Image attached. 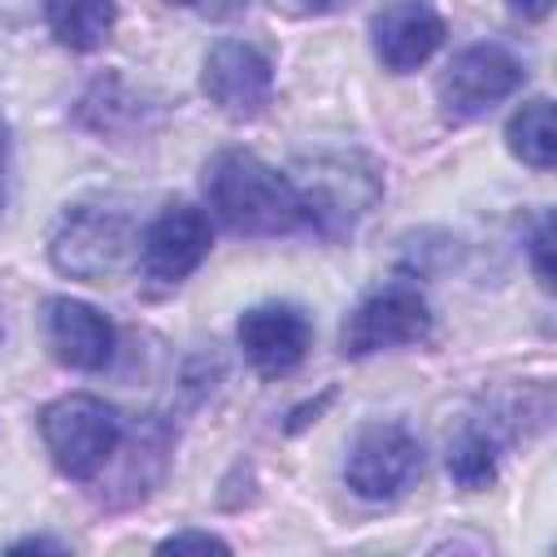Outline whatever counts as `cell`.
<instances>
[{
    "label": "cell",
    "instance_id": "obj_1",
    "mask_svg": "<svg viewBox=\"0 0 557 557\" xmlns=\"http://www.w3.org/2000/svg\"><path fill=\"white\" fill-rule=\"evenodd\" d=\"M205 200L213 218L252 239H274V235H296L305 231L300 218V196L287 178V170H274L248 148H222L205 161Z\"/></svg>",
    "mask_w": 557,
    "mask_h": 557
},
{
    "label": "cell",
    "instance_id": "obj_2",
    "mask_svg": "<svg viewBox=\"0 0 557 557\" xmlns=\"http://www.w3.org/2000/svg\"><path fill=\"white\" fill-rule=\"evenodd\" d=\"M287 178H292V187L300 196L305 231L318 235V239L352 235L357 222L383 196V174L361 152H313V157H300L287 170Z\"/></svg>",
    "mask_w": 557,
    "mask_h": 557
},
{
    "label": "cell",
    "instance_id": "obj_3",
    "mask_svg": "<svg viewBox=\"0 0 557 557\" xmlns=\"http://www.w3.org/2000/svg\"><path fill=\"white\" fill-rule=\"evenodd\" d=\"M135 244H139V231H135L126 209L100 205V200H83V205H65L61 209V218H57V226L48 235V261L65 278L104 283L126 265Z\"/></svg>",
    "mask_w": 557,
    "mask_h": 557
},
{
    "label": "cell",
    "instance_id": "obj_4",
    "mask_svg": "<svg viewBox=\"0 0 557 557\" xmlns=\"http://www.w3.org/2000/svg\"><path fill=\"white\" fill-rule=\"evenodd\" d=\"M39 440L65 479L91 483L96 474H104V466L113 461L126 431H122L117 409L104 405L100 396L65 392L39 409Z\"/></svg>",
    "mask_w": 557,
    "mask_h": 557
},
{
    "label": "cell",
    "instance_id": "obj_5",
    "mask_svg": "<svg viewBox=\"0 0 557 557\" xmlns=\"http://www.w3.org/2000/svg\"><path fill=\"white\" fill-rule=\"evenodd\" d=\"M527 65L500 44H466L435 78V104L444 122H474L500 100L522 91Z\"/></svg>",
    "mask_w": 557,
    "mask_h": 557
},
{
    "label": "cell",
    "instance_id": "obj_6",
    "mask_svg": "<svg viewBox=\"0 0 557 557\" xmlns=\"http://www.w3.org/2000/svg\"><path fill=\"white\" fill-rule=\"evenodd\" d=\"M431 335V305L418 292V283L396 278L383 283L379 292L361 296L348 318L339 322V352L344 357H374L387 348H405Z\"/></svg>",
    "mask_w": 557,
    "mask_h": 557
},
{
    "label": "cell",
    "instance_id": "obj_7",
    "mask_svg": "<svg viewBox=\"0 0 557 557\" xmlns=\"http://www.w3.org/2000/svg\"><path fill=\"white\" fill-rule=\"evenodd\" d=\"M422 474V444L400 422H370L348 440L344 483L357 500L387 505L405 496Z\"/></svg>",
    "mask_w": 557,
    "mask_h": 557
},
{
    "label": "cell",
    "instance_id": "obj_8",
    "mask_svg": "<svg viewBox=\"0 0 557 557\" xmlns=\"http://www.w3.org/2000/svg\"><path fill=\"white\" fill-rule=\"evenodd\" d=\"M213 252V222L200 205H165L135 244L139 270L152 287H178L183 278H191L205 257Z\"/></svg>",
    "mask_w": 557,
    "mask_h": 557
},
{
    "label": "cell",
    "instance_id": "obj_9",
    "mask_svg": "<svg viewBox=\"0 0 557 557\" xmlns=\"http://www.w3.org/2000/svg\"><path fill=\"white\" fill-rule=\"evenodd\" d=\"M200 91L231 122H252L274 96V65L244 39H218L200 61Z\"/></svg>",
    "mask_w": 557,
    "mask_h": 557
},
{
    "label": "cell",
    "instance_id": "obj_10",
    "mask_svg": "<svg viewBox=\"0 0 557 557\" xmlns=\"http://www.w3.org/2000/svg\"><path fill=\"white\" fill-rule=\"evenodd\" d=\"M235 344L261 379H278L305 361V352L313 344V322L300 305L265 300V305H252L239 313Z\"/></svg>",
    "mask_w": 557,
    "mask_h": 557
},
{
    "label": "cell",
    "instance_id": "obj_11",
    "mask_svg": "<svg viewBox=\"0 0 557 557\" xmlns=\"http://www.w3.org/2000/svg\"><path fill=\"white\" fill-rule=\"evenodd\" d=\"M444 35L448 26L426 0H392L370 22V48L387 74H413L418 65H426L440 52Z\"/></svg>",
    "mask_w": 557,
    "mask_h": 557
},
{
    "label": "cell",
    "instance_id": "obj_12",
    "mask_svg": "<svg viewBox=\"0 0 557 557\" xmlns=\"http://www.w3.org/2000/svg\"><path fill=\"white\" fill-rule=\"evenodd\" d=\"M44 335H48L52 357L78 374L104 370L113 361V348H117L113 322L96 305L74 300V296H48L44 300Z\"/></svg>",
    "mask_w": 557,
    "mask_h": 557
},
{
    "label": "cell",
    "instance_id": "obj_13",
    "mask_svg": "<svg viewBox=\"0 0 557 557\" xmlns=\"http://www.w3.org/2000/svg\"><path fill=\"white\" fill-rule=\"evenodd\" d=\"M74 122L109 144H122V139H135V135H148L152 131V104L131 91L117 74H100L74 104Z\"/></svg>",
    "mask_w": 557,
    "mask_h": 557
},
{
    "label": "cell",
    "instance_id": "obj_14",
    "mask_svg": "<svg viewBox=\"0 0 557 557\" xmlns=\"http://www.w3.org/2000/svg\"><path fill=\"white\" fill-rule=\"evenodd\" d=\"M48 35L70 52H96L113 35L117 0H44Z\"/></svg>",
    "mask_w": 557,
    "mask_h": 557
},
{
    "label": "cell",
    "instance_id": "obj_15",
    "mask_svg": "<svg viewBox=\"0 0 557 557\" xmlns=\"http://www.w3.org/2000/svg\"><path fill=\"white\" fill-rule=\"evenodd\" d=\"M505 148L531 170H553L557 126H553V100L548 96H531L513 109V117L505 122Z\"/></svg>",
    "mask_w": 557,
    "mask_h": 557
},
{
    "label": "cell",
    "instance_id": "obj_16",
    "mask_svg": "<svg viewBox=\"0 0 557 557\" xmlns=\"http://www.w3.org/2000/svg\"><path fill=\"white\" fill-rule=\"evenodd\" d=\"M496 461H500V435L492 426H479V422H466L457 431V440H448V479L466 492H479L496 479Z\"/></svg>",
    "mask_w": 557,
    "mask_h": 557
},
{
    "label": "cell",
    "instance_id": "obj_17",
    "mask_svg": "<svg viewBox=\"0 0 557 557\" xmlns=\"http://www.w3.org/2000/svg\"><path fill=\"white\" fill-rule=\"evenodd\" d=\"M527 252H531V270H535V283L544 292H553V218L540 213L531 239H527Z\"/></svg>",
    "mask_w": 557,
    "mask_h": 557
},
{
    "label": "cell",
    "instance_id": "obj_18",
    "mask_svg": "<svg viewBox=\"0 0 557 557\" xmlns=\"http://www.w3.org/2000/svg\"><path fill=\"white\" fill-rule=\"evenodd\" d=\"M157 553H231V544L213 531H174L157 544Z\"/></svg>",
    "mask_w": 557,
    "mask_h": 557
},
{
    "label": "cell",
    "instance_id": "obj_19",
    "mask_svg": "<svg viewBox=\"0 0 557 557\" xmlns=\"http://www.w3.org/2000/svg\"><path fill=\"white\" fill-rule=\"evenodd\" d=\"M331 400H335V387H326V392H322L318 400H305V405H296V409L287 413V422H283V431H287V435H296V431H305L309 422H318V418L326 413V405H331Z\"/></svg>",
    "mask_w": 557,
    "mask_h": 557
},
{
    "label": "cell",
    "instance_id": "obj_20",
    "mask_svg": "<svg viewBox=\"0 0 557 557\" xmlns=\"http://www.w3.org/2000/svg\"><path fill=\"white\" fill-rule=\"evenodd\" d=\"M9 553H70V544L52 540V535H22L9 544Z\"/></svg>",
    "mask_w": 557,
    "mask_h": 557
},
{
    "label": "cell",
    "instance_id": "obj_21",
    "mask_svg": "<svg viewBox=\"0 0 557 557\" xmlns=\"http://www.w3.org/2000/svg\"><path fill=\"white\" fill-rule=\"evenodd\" d=\"M505 9L522 22H544L553 13V0H505Z\"/></svg>",
    "mask_w": 557,
    "mask_h": 557
},
{
    "label": "cell",
    "instance_id": "obj_22",
    "mask_svg": "<svg viewBox=\"0 0 557 557\" xmlns=\"http://www.w3.org/2000/svg\"><path fill=\"white\" fill-rule=\"evenodd\" d=\"M309 13H335V9H348L352 0H300Z\"/></svg>",
    "mask_w": 557,
    "mask_h": 557
},
{
    "label": "cell",
    "instance_id": "obj_23",
    "mask_svg": "<svg viewBox=\"0 0 557 557\" xmlns=\"http://www.w3.org/2000/svg\"><path fill=\"white\" fill-rule=\"evenodd\" d=\"M0 174H4V126H0Z\"/></svg>",
    "mask_w": 557,
    "mask_h": 557
},
{
    "label": "cell",
    "instance_id": "obj_24",
    "mask_svg": "<svg viewBox=\"0 0 557 557\" xmlns=\"http://www.w3.org/2000/svg\"><path fill=\"white\" fill-rule=\"evenodd\" d=\"M165 4H191V0H165Z\"/></svg>",
    "mask_w": 557,
    "mask_h": 557
},
{
    "label": "cell",
    "instance_id": "obj_25",
    "mask_svg": "<svg viewBox=\"0 0 557 557\" xmlns=\"http://www.w3.org/2000/svg\"><path fill=\"white\" fill-rule=\"evenodd\" d=\"M0 335H4V326H0Z\"/></svg>",
    "mask_w": 557,
    "mask_h": 557
}]
</instances>
